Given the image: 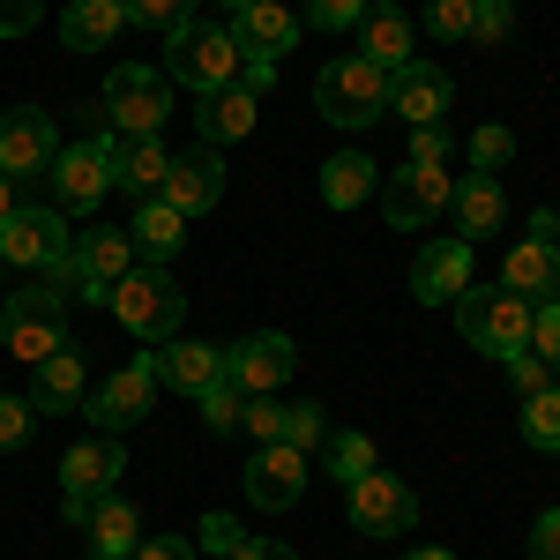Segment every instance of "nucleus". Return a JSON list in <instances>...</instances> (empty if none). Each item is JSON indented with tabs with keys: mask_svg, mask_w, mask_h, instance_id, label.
<instances>
[{
	"mask_svg": "<svg viewBox=\"0 0 560 560\" xmlns=\"http://www.w3.org/2000/svg\"><path fill=\"white\" fill-rule=\"evenodd\" d=\"M120 471H128L120 433H90V441H75V448L60 456V509H68V523H83L90 501L120 493Z\"/></svg>",
	"mask_w": 560,
	"mask_h": 560,
	"instance_id": "nucleus-8",
	"label": "nucleus"
},
{
	"mask_svg": "<svg viewBox=\"0 0 560 560\" xmlns=\"http://www.w3.org/2000/svg\"><path fill=\"white\" fill-rule=\"evenodd\" d=\"M52 210L68 217H90L105 195H113V150H105V135H90V142H60V158H52Z\"/></svg>",
	"mask_w": 560,
	"mask_h": 560,
	"instance_id": "nucleus-10",
	"label": "nucleus"
},
{
	"mask_svg": "<svg viewBox=\"0 0 560 560\" xmlns=\"http://www.w3.org/2000/svg\"><path fill=\"white\" fill-rule=\"evenodd\" d=\"M359 60H374V68H411L419 52H411V15L404 8H388V0H374L366 15H359Z\"/></svg>",
	"mask_w": 560,
	"mask_h": 560,
	"instance_id": "nucleus-25",
	"label": "nucleus"
},
{
	"mask_svg": "<svg viewBox=\"0 0 560 560\" xmlns=\"http://www.w3.org/2000/svg\"><path fill=\"white\" fill-rule=\"evenodd\" d=\"M150 396H158V351H142V359H128L113 382L90 396L83 411L97 419V433H128L135 419H150Z\"/></svg>",
	"mask_w": 560,
	"mask_h": 560,
	"instance_id": "nucleus-16",
	"label": "nucleus"
},
{
	"mask_svg": "<svg viewBox=\"0 0 560 560\" xmlns=\"http://www.w3.org/2000/svg\"><path fill=\"white\" fill-rule=\"evenodd\" d=\"M165 202H173L179 217H202L224 202V158H217L210 142H195V150H179L173 173H165Z\"/></svg>",
	"mask_w": 560,
	"mask_h": 560,
	"instance_id": "nucleus-19",
	"label": "nucleus"
},
{
	"mask_svg": "<svg viewBox=\"0 0 560 560\" xmlns=\"http://www.w3.org/2000/svg\"><path fill=\"white\" fill-rule=\"evenodd\" d=\"M128 560H195V546H187V538H142Z\"/></svg>",
	"mask_w": 560,
	"mask_h": 560,
	"instance_id": "nucleus-50",
	"label": "nucleus"
},
{
	"mask_svg": "<svg viewBox=\"0 0 560 560\" xmlns=\"http://www.w3.org/2000/svg\"><path fill=\"white\" fill-rule=\"evenodd\" d=\"M120 31H128L120 0H68L60 8V45L68 52H105V45H120Z\"/></svg>",
	"mask_w": 560,
	"mask_h": 560,
	"instance_id": "nucleus-27",
	"label": "nucleus"
},
{
	"mask_svg": "<svg viewBox=\"0 0 560 560\" xmlns=\"http://www.w3.org/2000/svg\"><path fill=\"white\" fill-rule=\"evenodd\" d=\"M158 382H173L179 396H202L210 382H224V345H187V337L158 345Z\"/></svg>",
	"mask_w": 560,
	"mask_h": 560,
	"instance_id": "nucleus-28",
	"label": "nucleus"
},
{
	"mask_svg": "<svg viewBox=\"0 0 560 560\" xmlns=\"http://www.w3.org/2000/svg\"><path fill=\"white\" fill-rule=\"evenodd\" d=\"M120 15L150 31H179V23H195V0H120Z\"/></svg>",
	"mask_w": 560,
	"mask_h": 560,
	"instance_id": "nucleus-37",
	"label": "nucleus"
},
{
	"mask_svg": "<svg viewBox=\"0 0 560 560\" xmlns=\"http://www.w3.org/2000/svg\"><path fill=\"white\" fill-rule=\"evenodd\" d=\"M128 240H135V255L142 261H173L179 255V240H187V217L158 195V202H142L135 210V224H128Z\"/></svg>",
	"mask_w": 560,
	"mask_h": 560,
	"instance_id": "nucleus-31",
	"label": "nucleus"
},
{
	"mask_svg": "<svg viewBox=\"0 0 560 560\" xmlns=\"http://www.w3.org/2000/svg\"><path fill=\"white\" fill-rule=\"evenodd\" d=\"M448 210H456V240L478 247V240H493V232L509 224V195H501V179H493V173H471V179H456Z\"/></svg>",
	"mask_w": 560,
	"mask_h": 560,
	"instance_id": "nucleus-22",
	"label": "nucleus"
},
{
	"mask_svg": "<svg viewBox=\"0 0 560 560\" xmlns=\"http://www.w3.org/2000/svg\"><path fill=\"white\" fill-rule=\"evenodd\" d=\"M45 0H0V38H23V31H38Z\"/></svg>",
	"mask_w": 560,
	"mask_h": 560,
	"instance_id": "nucleus-46",
	"label": "nucleus"
},
{
	"mask_svg": "<svg viewBox=\"0 0 560 560\" xmlns=\"http://www.w3.org/2000/svg\"><path fill=\"white\" fill-rule=\"evenodd\" d=\"M306 448H292V441H261L255 464H247V501H255L261 516H284V509H300L306 493Z\"/></svg>",
	"mask_w": 560,
	"mask_h": 560,
	"instance_id": "nucleus-13",
	"label": "nucleus"
},
{
	"mask_svg": "<svg viewBox=\"0 0 560 560\" xmlns=\"http://www.w3.org/2000/svg\"><path fill=\"white\" fill-rule=\"evenodd\" d=\"M523 441L538 448V456H553L560 448V388L546 382L538 396H523Z\"/></svg>",
	"mask_w": 560,
	"mask_h": 560,
	"instance_id": "nucleus-33",
	"label": "nucleus"
},
{
	"mask_svg": "<svg viewBox=\"0 0 560 560\" xmlns=\"http://www.w3.org/2000/svg\"><path fill=\"white\" fill-rule=\"evenodd\" d=\"M509 31H516V0H478L471 38L478 45H509Z\"/></svg>",
	"mask_w": 560,
	"mask_h": 560,
	"instance_id": "nucleus-40",
	"label": "nucleus"
},
{
	"mask_svg": "<svg viewBox=\"0 0 560 560\" xmlns=\"http://www.w3.org/2000/svg\"><path fill=\"white\" fill-rule=\"evenodd\" d=\"M404 560H456L448 546H419V553H404Z\"/></svg>",
	"mask_w": 560,
	"mask_h": 560,
	"instance_id": "nucleus-53",
	"label": "nucleus"
},
{
	"mask_svg": "<svg viewBox=\"0 0 560 560\" xmlns=\"http://www.w3.org/2000/svg\"><path fill=\"white\" fill-rule=\"evenodd\" d=\"M322 464H329V478L337 486H351V478H366L382 456H374V433H329L322 441Z\"/></svg>",
	"mask_w": 560,
	"mask_h": 560,
	"instance_id": "nucleus-32",
	"label": "nucleus"
},
{
	"mask_svg": "<svg viewBox=\"0 0 560 560\" xmlns=\"http://www.w3.org/2000/svg\"><path fill=\"white\" fill-rule=\"evenodd\" d=\"M501 284H509L516 300H530V306L560 300V247H553V240H523V247H509Z\"/></svg>",
	"mask_w": 560,
	"mask_h": 560,
	"instance_id": "nucleus-24",
	"label": "nucleus"
},
{
	"mask_svg": "<svg viewBox=\"0 0 560 560\" xmlns=\"http://www.w3.org/2000/svg\"><path fill=\"white\" fill-rule=\"evenodd\" d=\"M464 150H471L478 173H501V165L516 158V135L501 128V120H486V128H471V142H464Z\"/></svg>",
	"mask_w": 560,
	"mask_h": 560,
	"instance_id": "nucleus-34",
	"label": "nucleus"
},
{
	"mask_svg": "<svg viewBox=\"0 0 560 560\" xmlns=\"http://www.w3.org/2000/svg\"><path fill=\"white\" fill-rule=\"evenodd\" d=\"M90 560H105V553H90Z\"/></svg>",
	"mask_w": 560,
	"mask_h": 560,
	"instance_id": "nucleus-55",
	"label": "nucleus"
},
{
	"mask_svg": "<svg viewBox=\"0 0 560 560\" xmlns=\"http://www.w3.org/2000/svg\"><path fill=\"white\" fill-rule=\"evenodd\" d=\"M448 150H456L448 120H427V128H411V165H448Z\"/></svg>",
	"mask_w": 560,
	"mask_h": 560,
	"instance_id": "nucleus-44",
	"label": "nucleus"
},
{
	"mask_svg": "<svg viewBox=\"0 0 560 560\" xmlns=\"http://www.w3.org/2000/svg\"><path fill=\"white\" fill-rule=\"evenodd\" d=\"M292 366H300V345L284 329H255V337L224 345V382L240 388V396H277V388L292 382Z\"/></svg>",
	"mask_w": 560,
	"mask_h": 560,
	"instance_id": "nucleus-12",
	"label": "nucleus"
},
{
	"mask_svg": "<svg viewBox=\"0 0 560 560\" xmlns=\"http://www.w3.org/2000/svg\"><path fill=\"white\" fill-rule=\"evenodd\" d=\"M448 97H456V83H448L441 68H427V60H411V68H396V75H388V113H404L411 128L448 120Z\"/></svg>",
	"mask_w": 560,
	"mask_h": 560,
	"instance_id": "nucleus-21",
	"label": "nucleus"
},
{
	"mask_svg": "<svg viewBox=\"0 0 560 560\" xmlns=\"http://www.w3.org/2000/svg\"><path fill=\"white\" fill-rule=\"evenodd\" d=\"M374 187H382V173H374L366 150H337V158L322 165V202H329V210H359V202H374Z\"/></svg>",
	"mask_w": 560,
	"mask_h": 560,
	"instance_id": "nucleus-30",
	"label": "nucleus"
},
{
	"mask_svg": "<svg viewBox=\"0 0 560 560\" xmlns=\"http://www.w3.org/2000/svg\"><path fill=\"white\" fill-rule=\"evenodd\" d=\"M530 240H553V247H560V217L553 210H530Z\"/></svg>",
	"mask_w": 560,
	"mask_h": 560,
	"instance_id": "nucleus-51",
	"label": "nucleus"
},
{
	"mask_svg": "<svg viewBox=\"0 0 560 560\" xmlns=\"http://www.w3.org/2000/svg\"><path fill=\"white\" fill-rule=\"evenodd\" d=\"M284 441L314 456V448L329 441V411H322V404H284Z\"/></svg>",
	"mask_w": 560,
	"mask_h": 560,
	"instance_id": "nucleus-35",
	"label": "nucleus"
},
{
	"mask_svg": "<svg viewBox=\"0 0 560 560\" xmlns=\"http://www.w3.org/2000/svg\"><path fill=\"white\" fill-rule=\"evenodd\" d=\"M255 120H261V97H255V90H240V83L210 90V97L195 105V135H202L210 150H224V142H247V135H255Z\"/></svg>",
	"mask_w": 560,
	"mask_h": 560,
	"instance_id": "nucleus-23",
	"label": "nucleus"
},
{
	"mask_svg": "<svg viewBox=\"0 0 560 560\" xmlns=\"http://www.w3.org/2000/svg\"><path fill=\"white\" fill-rule=\"evenodd\" d=\"M232 546H240V516H224V509L202 516V553H232Z\"/></svg>",
	"mask_w": 560,
	"mask_h": 560,
	"instance_id": "nucleus-47",
	"label": "nucleus"
},
{
	"mask_svg": "<svg viewBox=\"0 0 560 560\" xmlns=\"http://www.w3.org/2000/svg\"><path fill=\"white\" fill-rule=\"evenodd\" d=\"M31 404H38V411H83V404H90L83 351H75V345H60L52 359H38V382H31Z\"/></svg>",
	"mask_w": 560,
	"mask_h": 560,
	"instance_id": "nucleus-26",
	"label": "nucleus"
},
{
	"mask_svg": "<svg viewBox=\"0 0 560 560\" xmlns=\"http://www.w3.org/2000/svg\"><path fill=\"white\" fill-rule=\"evenodd\" d=\"M448 314H456V337H464L471 351H486V359H516V351H530V314H538V306L516 300L509 284H471Z\"/></svg>",
	"mask_w": 560,
	"mask_h": 560,
	"instance_id": "nucleus-3",
	"label": "nucleus"
},
{
	"mask_svg": "<svg viewBox=\"0 0 560 560\" xmlns=\"http://www.w3.org/2000/svg\"><path fill=\"white\" fill-rule=\"evenodd\" d=\"M135 240L120 232V224H90V232H75V255L52 269V284H68L75 300H90V306H105L113 300V284L135 269Z\"/></svg>",
	"mask_w": 560,
	"mask_h": 560,
	"instance_id": "nucleus-5",
	"label": "nucleus"
},
{
	"mask_svg": "<svg viewBox=\"0 0 560 560\" xmlns=\"http://www.w3.org/2000/svg\"><path fill=\"white\" fill-rule=\"evenodd\" d=\"M411 292H419V306H456L464 292H471V247H464V240H433V247H419V261H411Z\"/></svg>",
	"mask_w": 560,
	"mask_h": 560,
	"instance_id": "nucleus-20",
	"label": "nucleus"
},
{
	"mask_svg": "<svg viewBox=\"0 0 560 560\" xmlns=\"http://www.w3.org/2000/svg\"><path fill=\"white\" fill-rule=\"evenodd\" d=\"M471 15H478V0H427V31L448 38V45L471 38Z\"/></svg>",
	"mask_w": 560,
	"mask_h": 560,
	"instance_id": "nucleus-38",
	"label": "nucleus"
},
{
	"mask_svg": "<svg viewBox=\"0 0 560 560\" xmlns=\"http://www.w3.org/2000/svg\"><path fill=\"white\" fill-rule=\"evenodd\" d=\"M224 560H300V553H292L284 538H240V546H232Z\"/></svg>",
	"mask_w": 560,
	"mask_h": 560,
	"instance_id": "nucleus-49",
	"label": "nucleus"
},
{
	"mask_svg": "<svg viewBox=\"0 0 560 560\" xmlns=\"http://www.w3.org/2000/svg\"><path fill=\"white\" fill-rule=\"evenodd\" d=\"M97 113H105V128L113 135H158L173 120V83H165V68H113L105 90H97Z\"/></svg>",
	"mask_w": 560,
	"mask_h": 560,
	"instance_id": "nucleus-6",
	"label": "nucleus"
},
{
	"mask_svg": "<svg viewBox=\"0 0 560 560\" xmlns=\"http://www.w3.org/2000/svg\"><path fill=\"white\" fill-rule=\"evenodd\" d=\"M501 366H509V382H516L523 396H538V388L553 382V374H546V359H538V351H516V359H501Z\"/></svg>",
	"mask_w": 560,
	"mask_h": 560,
	"instance_id": "nucleus-45",
	"label": "nucleus"
},
{
	"mask_svg": "<svg viewBox=\"0 0 560 560\" xmlns=\"http://www.w3.org/2000/svg\"><path fill=\"white\" fill-rule=\"evenodd\" d=\"M345 516H351L359 538H396V530L419 523V486L374 464L366 478H351V486H345Z\"/></svg>",
	"mask_w": 560,
	"mask_h": 560,
	"instance_id": "nucleus-9",
	"label": "nucleus"
},
{
	"mask_svg": "<svg viewBox=\"0 0 560 560\" xmlns=\"http://www.w3.org/2000/svg\"><path fill=\"white\" fill-rule=\"evenodd\" d=\"M232 45L247 52V60H284L292 45H300V15L284 8V0H247V8H232Z\"/></svg>",
	"mask_w": 560,
	"mask_h": 560,
	"instance_id": "nucleus-18",
	"label": "nucleus"
},
{
	"mask_svg": "<svg viewBox=\"0 0 560 560\" xmlns=\"http://www.w3.org/2000/svg\"><path fill=\"white\" fill-rule=\"evenodd\" d=\"M217 8H247V0H217Z\"/></svg>",
	"mask_w": 560,
	"mask_h": 560,
	"instance_id": "nucleus-54",
	"label": "nucleus"
},
{
	"mask_svg": "<svg viewBox=\"0 0 560 560\" xmlns=\"http://www.w3.org/2000/svg\"><path fill=\"white\" fill-rule=\"evenodd\" d=\"M240 433L247 441H284V404H269V396H247V411H240Z\"/></svg>",
	"mask_w": 560,
	"mask_h": 560,
	"instance_id": "nucleus-39",
	"label": "nucleus"
},
{
	"mask_svg": "<svg viewBox=\"0 0 560 560\" xmlns=\"http://www.w3.org/2000/svg\"><path fill=\"white\" fill-rule=\"evenodd\" d=\"M530 351L546 359V374H560V300H546L530 314Z\"/></svg>",
	"mask_w": 560,
	"mask_h": 560,
	"instance_id": "nucleus-41",
	"label": "nucleus"
},
{
	"mask_svg": "<svg viewBox=\"0 0 560 560\" xmlns=\"http://www.w3.org/2000/svg\"><path fill=\"white\" fill-rule=\"evenodd\" d=\"M448 195H456L448 165H404V173L382 187V217L396 232H419V224H433V217L448 210Z\"/></svg>",
	"mask_w": 560,
	"mask_h": 560,
	"instance_id": "nucleus-15",
	"label": "nucleus"
},
{
	"mask_svg": "<svg viewBox=\"0 0 560 560\" xmlns=\"http://www.w3.org/2000/svg\"><path fill=\"white\" fill-rule=\"evenodd\" d=\"M530 560H560V509H546L530 523Z\"/></svg>",
	"mask_w": 560,
	"mask_h": 560,
	"instance_id": "nucleus-48",
	"label": "nucleus"
},
{
	"mask_svg": "<svg viewBox=\"0 0 560 560\" xmlns=\"http://www.w3.org/2000/svg\"><path fill=\"white\" fill-rule=\"evenodd\" d=\"M31 427H38V404L31 396H0V448H23Z\"/></svg>",
	"mask_w": 560,
	"mask_h": 560,
	"instance_id": "nucleus-42",
	"label": "nucleus"
},
{
	"mask_svg": "<svg viewBox=\"0 0 560 560\" xmlns=\"http://www.w3.org/2000/svg\"><path fill=\"white\" fill-rule=\"evenodd\" d=\"M0 337H8V351L15 359H52V351L68 345V292L60 284H23L15 300L0 306Z\"/></svg>",
	"mask_w": 560,
	"mask_h": 560,
	"instance_id": "nucleus-7",
	"label": "nucleus"
},
{
	"mask_svg": "<svg viewBox=\"0 0 560 560\" xmlns=\"http://www.w3.org/2000/svg\"><path fill=\"white\" fill-rule=\"evenodd\" d=\"M75 255V232L60 224L52 202H23V210L0 224V261H15V269H60V261Z\"/></svg>",
	"mask_w": 560,
	"mask_h": 560,
	"instance_id": "nucleus-11",
	"label": "nucleus"
},
{
	"mask_svg": "<svg viewBox=\"0 0 560 560\" xmlns=\"http://www.w3.org/2000/svg\"><path fill=\"white\" fill-rule=\"evenodd\" d=\"M83 530H90V553H105V560H128L142 546V516H135V501H120V493L90 501Z\"/></svg>",
	"mask_w": 560,
	"mask_h": 560,
	"instance_id": "nucleus-29",
	"label": "nucleus"
},
{
	"mask_svg": "<svg viewBox=\"0 0 560 560\" xmlns=\"http://www.w3.org/2000/svg\"><path fill=\"white\" fill-rule=\"evenodd\" d=\"M314 105H322V120L329 128H374L388 113V68H374V60H359V52H345V60H329L322 75H314Z\"/></svg>",
	"mask_w": 560,
	"mask_h": 560,
	"instance_id": "nucleus-4",
	"label": "nucleus"
},
{
	"mask_svg": "<svg viewBox=\"0 0 560 560\" xmlns=\"http://www.w3.org/2000/svg\"><path fill=\"white\" fill-rule=\"evenodd\" d=\"M105 150H113V187H128L135 202H158V195H165L173 150H165L158 135H113L105 128Z\"/></svg>",
	"mask_w": 560,
	"mask_h": 560,
	"instance_id": "nucleus-17",
	"label": "nucleus"
},
{
	"mask_svg": "<svg viewBox=\"0 0 560 560\" xmlns=\"http://www.w3.org/2000/svg\"><path fill=\"white\" fill-rule=\"evenodd\" d=\"M105 314L128 329L135 345H173L179 337V322H187V300H179V284H173V269L165 261H135L128 277L113 284V300H105Z\"/></svg>",
	"mask_w": 560,
	"mask_h": 560,
	"instance_id": "nucleus-1",
	"label": "nucleus"
},
{
	"mask_svg": "<svg viewBox=\"0 0 560 560\" xmlns=\"http://www.w3.org/2000/svg\"><path fill=\"white\" fill-rule=\"evenodd\" d=\"M366 8H374V0H306V23H314V31H359Z\"/></svg>",
	"mask_w": 560,
	"mask_h": 560,
	"instance_id": "nucleus-43",
	"label": "nucleus"
},
{
	"mask_svg": "<svg viewBox=\"0 0 560 560\" xmlns=\"http://www.w3.org/2000/svg\"><path fill=\"white\" fill-rule=\"evenodd\" d=\"M195 404H202V427H210V433H240V411H247V404H240V388H232V382H210Z\"/></svg>",
	"mask_w": 560,
	"mask_h": 560,
	"instance_id": "nucleus-36",
	"label": "nucleus"
},
{
	"mask_svg": "<svg viewBox=\"0 0 560 560\" xmlns=\"http://www.w3.org/2000/svg\"><path fill=\"white\" fill-rule=\"evenodd\" d=\"M52 158H60L52 120H45L38 105H8V113H0V173L38 179V173H52Z\"/></svg>",
	"mask_w": 560,
	"mask_h": 560,
	"instance_id": "nucleus-14",
	"label": "nucleus"
},
{
	"mask_svg": "<svg viewBox=\"0 0 560 560\" xmlns=\"http://www.w3.org/2000/svg\"><path fill=\"white\" fill-rule=\"evenodd\" d=\"M240 68H247V52L232 45V31L224 23H179V31H165V83L195 90V97H210V90L240 83Z\"/></svg>",
	"mask_w": 560,
	"mask_h": 560,
	"instance_id": "nucleus-2",
	"label": "nucleus"
},
{
	"mask_svg": "<svg viewBox=\"0 0 560 560\" xmlns=\"http://www.w3.org/2000/svg\"><path fill=\"white\" fill-rule=\"evenodd\" d=\"M15 210H23V202H15V179L0 173V224H8V217H15Z\"/></svg>",
	"mask_w": 560,
	"mask_h": 560,
	"instance_id": "nucleus-52",
	"label": "nucleus"
}]
</instances>
